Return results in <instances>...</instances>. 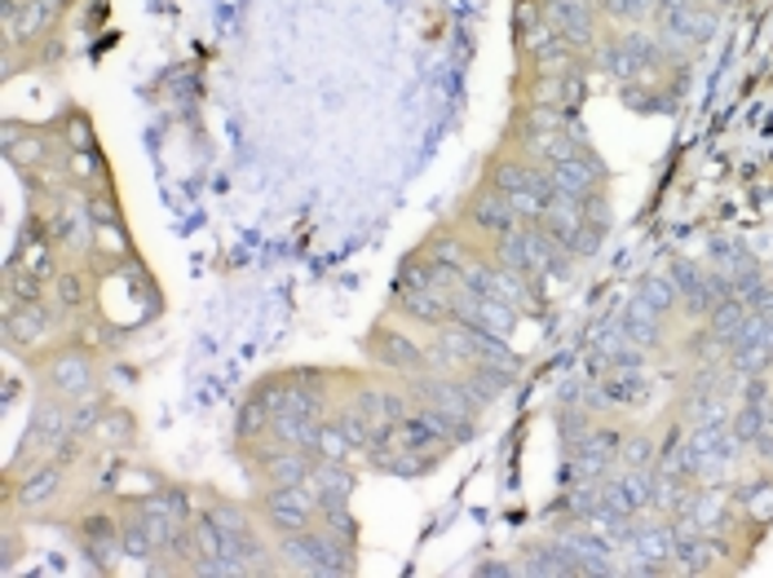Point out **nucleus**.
<instances>
[{
    "mask_svg": "<svg viewBox=\"0 0 773 578\" xmlns=\"http://www.w3.org/2000/svg\"><path fill=\"white\" fill-rule=\"evenodd\" d=\"M495 261L508 266V270H517V275H526L530 283H539L548 275H566L570 252L557 239H548L539 230V221H522L517 230H508L504 239H495Z\"/></svg>",
    "mask_w": 773,
    "mask_h": 578,
    "instance_id": "obj_1",
    "label": "nucleus"
},
{
    "mask_svg": "<svg viewBox=\"0 0 773 578\" xmlns=\"http://www.w3.org/2000/svg\"><path fill=\"white\" fill-rule=\"evenodd\" d=\"M279 561L297 575H319V578H346L354 575V548L337 544L319 522L310 530H297V535H279L275 544Z\"/></svg>",
    "mask_w": 773,
    "mask_h": 578,
    "instance_id": "obj_2",
    "label": "nucleus"
},
{
    "mask_svg": "<svg viewBox=\"0 0 773 578\" xmlns=\"http://www.w3.org/2000/svg\"><path fill=\"white\" fill-rule=\"evenodd\" d=\"M491 186L517 208L522 221H539L544 208L553 204V182H548V168L530 164V159H499L495 173H491Z\"/></svg>",
    "mask_w": 773,
    "mask_h": 578,
    "instance_id": "obj_3",
    "label": "nucleus"
},
{
    "mask_svg": "<svg viewBox=\"0 0 773 578\" xmlns=\"http://www.w3.org/2000/svg\"><path fill=\"white\" fill-rule=\"evenodd\" d=\"M40 380H44L49 393H58V398H66V402H80V398L97 393V362H93L89 349L62 344V349H53V353L44 358Z\"/></svg>",
    "mask_w": 773,
    "mask_h": 578,
    "instance_id": "obj_4",
    "label": "nucleus"
},
{
    "mask_svg": "<svg viewBox=\"0 0 773 578\" xmlns=\"http://www.w3.org/2000/svg\"><path fill=\"white\" fill-rule=\"evenodd\" d=\"M261 522L275 535L310 530L319 522V499H315V491L306 482L301 486H266V495H261Z\"/></svg>",
    "mask_w": 773,
    "mask_h": 578,
    "instance_id": "obj_5",
    "label": "nucleus"
},
{
    "mask_svg": "<svg viewBox=\"0 0 773 578\" xmlns=\"http://www.w3.org/2000/svg\"><path fill=\"white\" fill-rule=\"evenodd\" d=\"M411 402L415 406H433L442 415H455V420H477L482 415V402L468 393V384L455 375H442V371H420L411 375Z\"/></svg>",
    "mask_w": 773,
    "mask_h": 578,
    "instance_id": "obj_6",
    "label": "nucleus"
},
{
    "mask_svg": "<svg viewBox=\"0 0 773 578\" xmlns=\"http://www.w3.org/2000/svg\"><path fill=\"white\" fill-rule=\"evenodd\" d=\"M133 508H137L142 522L151 526V535H155V544H159V557H168L173 539L195 522V513H190V495H186V491H173V486H159V491L142 495Z\"/></svg>",
    "mask_w": 773,
    "mask_h": 578,
    "instance_id": "obj_7",
    "label": "nucleus"
},
{
    "mask_svg": "<svg viewBox=\"0 0 773 578\" xmlns=\"http://www.w3.org/2000/svg\"><path fill=\"white\" fill-rule=\"evenodd\" d=\"M40 221H44L49 239L58 244V252H75V257H84V252L93 248L97 226H93V217H89V204L66 199V190H53V204H49V213H44Z\"/></svg>",
    "mask_w": 773,
    "mask_h": 578,
    "instance_id": "obj_8",
    "label": "nucleus"
},
{
    "mask_svg": "<svg viewBox=\"0 0 773 578\" xmlns=\"http://www.w3.org/2000/svg\"><path fill=\"white\" fill-rule=\"evenodd\" d=\"M451 318H460V322H468V327H477V331H491V336H513V327H517V309L513 305H504V300H495V296H486V291L468 288V283H460V288L451 291Z\"/></svg>",
    "mask_w": 773,
    "mask_h": 578,
    "instance_id": "obj_9",
    "label": "nucleus"
},
{
    "mask_svg": "<svg viewBox=\"0 0 773 578\" xmlns=\"http://www.w3.org/2000/svg\"><path fill=\"white\" fill-rule=\"evenodd\" d=\"M62 309L49 300H27V305H4V344L9 349H40L58 327Z\"/></svg>",
    "mask_w": 773,
    "mask_h": 578,
    "instance_id": "obj_10",
    "label": "nucleus"
},
{
    "mask_svg": "<svg viewBox=\"0 0 773 578\" xmlns=\"http://www.w3.org/2000/svg\"><path fill=\"white\" fill-rule=\"evenodd\" d=\"M668 275L677 279L681 309L694 313V318H708V313L730 296V283H725L717 270H703V266H694V261H677Z\"/></svg>",
    "mask_w": 773,
    "mask_h": 578,
    "instance_id": "obj_11",
    "label": "nucleus"
},
{
    "mask_svg": "<svg viewBox=\"0 0 773 578\" xmlns=\"http://www.w3.org/2000/svg\"><path fill=\"white\" fill-rule=\"evenodd\" d=\"M368 349H372V362H381L385 371H398V375L429 371V349L415 336H406L402 327H377L372 340H368Z\"/></svg>",
    "mask_w": 773,
    "mask_h": 578,
    "instance_id": "obj_12",
    "label": "nucleus"
},
{
    "mask_svg": "<svg viewBox=\"0 0 773 578\" xmlns=\"http://www.w3.org/2000/svg\"><path fill=\"white\" fill-rule=\"evenodd\" d=\"M62 495H66V464H58V460L27 473V477H18V482H9V508H18V513H44Z\"/></svg>",
    "mask_w": 773,
    "mask_h": 578,
    "instance_id": "obj_13",
    "label": "nucleus"
},
{
    "mask_svg": "<svg viewBox=\"0 0 773 578\" xmlns=\"http://www.w3.org/2000/svg\"><path fill=\"white\" fill-rule=\"evenodd\" d=\"M75 539H80L84 561H89V566H97V570H111V566L124 557V544H120V522H115L111 513H89V517H80Z\"/></svg>",
    "mask_w": 773,
    "mask_h": 578,
    "instance_id": "obj_14",
    "label": "nucleus"
},
{
    "mask_svg": "<svg viewBox=\"0 0 773 578\" xmlns=\"http://www.w3.org/2000/svg\"><path fill=\"white\" fill-rule=\"evenodd\" d=\"M464 283L477 291H486V296H495V300H504V305H513V309H522V305H530V279L526 275H517V270H508V266H499V261H473V270L464 275Z\"/></svg>",
    "mask_w": 773,
    "mask_h": 578,
    "instance_id": "obj_15",
    "label": "nucleus"
},
{
    "mask_svg": "<svg viewBox=\"0 0 773 578\" xmlns=\"http://www.w3.org/2000/svg\"><path fill=\"white\" fill-rule=\"evenodd\" d=\"M393 309H398L406 322H420V327H433V331H437V327L451 318V291L393 283Z\"/></svg>",
    "mask_w": 773,
    "mask_h": 578,
    "instance_id": "obj_16",
    "label": "nucleus"
},
{
    "mask_svg": "<svg viewBox=\"0 0 773 578\" xmlns=\"http://www.w3.org/2000/svg\"><path fill=\"white\" fill-rule=\"evenodd\" d=\"M548 182H553V195H566V199H579V204H584V199H592L597 186H601V164H597L588 151H579V155L553 164V168H548Z\"/></svg>",
    "mask_w": 773,
    "mask_h": 578,
    "instance_id": "obj_17",
    "label": "nucleus"
},
{
    "mask_svg": "<svg viewBox=\"0 0 773 578\" xmlns=\"http://www.w3.org/2000/svg\"><path fill=\"white\" fill-rule=\"evenodd\" d=\"M632 557H637V575H663V566L677 557V535H672V522H655V526H637L632 535Z\"/></svg>",
    "mask_w": 773,
    "mask_h": 578,
    "instance_id": "obj_18",
    "label": "nucleus"
},
{
    "mask_svg": "<svg viewBox=\"0 0 773 578\" xmlns=\"http://www.w3.org/2000/svg\"><path fill=\"white\" fill-rule=\"evenodd\" d=\"M350 402H354V406H359V411H363L381 433H389V429H393V424L415 406L411 393H402V389H385V384H363Z\"/></svg>",
    "mask_w": 773,
    "mask_h": 578,
    "instance_id": "obj_19",
    "label": "nucleus"
},
{
    "mask_svg": "<svg viewBox=\"0 0 773 578\" xmlns=\"http://www.w3.org/2000/svg\"><path fill=\"white\" fill-rule=\"evenodd\" d=\"M49 155H53V142L40 133V128H22V124H4V159L13 164V168H22V173H35V168H44L49 164Z\"/></svg>",
    "mask_w": 773,
    "mask_h": 578,
    "instance_id": "obj_20",
    "label": "nucleus"
},
{
    "mask_svg": "<svg viewBox=\"0 0 773 578\" xmlns=\"http://www.w3.org/2000/svg\"><path fill=\"white\" fill-rule=\"evenodd\" d=\"M468 221H473V230H482L486 239H504L508 230H517V226H522L517 208H513V204H508V199H504L495 186L468 204Z\"/></svg>",
    "mask_w": 773,
    "mask_h": 578,
    "instance_id": "obj_21",
    "label": "nucleus"
},
{
    "mask_svg": "<svg viewBox=\"0 0 773 578\" xmlns=\"http://www.w3.org/2000/svg\"><path fill=\"white\" fill-rule=\"evenodd\" d=\"M164 486V477L155 473V468H146V464H133V460H111V473L102 477V491L106 495H120V499H142V495H151V491H159Z\"/></svg>",
    "mask_w": 773,
    "mask_h": 578,
    "instance_id": "obj_22",
    "label": "nucleus"
},
{
    "mask_svg": "<svg viewBox=\"0 0 773 578\" xmlns=\"http://www.w3.org/2000/svg\"><path fill=\"white\" fill-rule=\"evenodd\" d=\"M306 486L315 491V499H319V513H323V508H337V504H350V495H354V473H350V464H332V460H315V468H310V477H306Z\"/></svg>",
    "mask_w": 773,
    "mask_h": 578,
    "instance_id": "obj_23",
    "label": "nucleus"
},
{
    "mask_svg": "<svg viewBox=\"0 0 773 578\" xmlns=\"http://www.w3.org/2000/svg\"><path fill=\"white\" fill-rule=\"evenodd\" d=\"M584 226H588L584 204H579V199H566V195H553V204H548L544 217H539V230H544L548 239H557L566 252L575 248V239H579Z\"/></svg>",
    "mask_w": 773,
    "mask_h": 578,
    "instance_id": "obj_24",
    "label": "nucleus"
},
{
    "mask_svg": "<svg viewBox=\"0 0 773 578\" xmlns=\"http://www.w3.org/2000/svg\"><path fill=\"white\" fill-rule=\"evenodd\" d=\"M619 322H623L628 340H632V344H641V349H655V344L663 340V313H659V309H650L641 296H632V300L619 309Z\"/></svg>",
    "mask_w": 773,
    "mask_h": 578,
    "instance_id": "obj_25",
    "label": "nucleus"
},
{
    "mask_svg": "<svg viewBox=\"0 0 773 578\" xmlns=\"http://www.w3.org/2000/svg\"><path fill=\"white\" fill-rule=\"evenodd\" d=\"M460 380L468 384V393L482 402V411L486 406H495L504 393H508V384H513V371H504V367H491V362H468L464 371H460Z\"/></svg>",
    "mask_w": 773,
    "mask_h": 578,
    "instance_id": "obj_26",
    "label": "nucleus"
},
{
    "mask_svg": "<svg viewBox=\"0 0 773 578\" xmlns=\"http://www.w3.org/2000/svg\"><path fill=\"white\" fill-rule=\"evenodd\" d=\"M424 257H429V261H433L442 275H455L460 283H464V275H468V270H473V261H477V257H473V248H468L464 239H455V235H433V239H429V248H424Z\"/></svg>",
    "mask_w": 773,
    "mask_h": 578,
    "instance_id": "obj_27",
    "label": "nucleus"
},
{
    "mask_svg": "<svg viewBox=\"0 0 773 578\" xmlns=\"http://www.w3.org/2000/svg\"><path fill=\"white\" fill-rule=\"evenodd\" d=\"M748 318H752V305H748L743 296H734V291H730V296H725V300H721V305L708 313V331H712V336H717V340L730 349V344L743 336Z\"/></svg>",
    "mask_w": 773,
    "mask_h": 578,
    "instance_id": "obj_28",
    "label": "nucleus"
},
{
    "mask_svg": "<svg viewBox=\"0 0 773 578\" xmlns=\"http://www.w3.org/2000/svg\"><path fill=\"white\" fill-rule=\"evenodd\" d=\"M270 420H275V411H270L266 393H261V389H252V393L244 398L239 415H235V433H239V442H244V446H252V442L270 437Z\"/></svg>",
    "mask_w": 773,
    "mask_h": 578,
    "instance_id": "obj_29",
    "label": "nucleus"
},
{
    "mask_svg": "<svg viewBox=\"0 0 773 578\" xmlns=\"http://www.w3.org/2000/svg\"><path fill=\"white\" fill-rule=\"evenodd\" d=\"M597 380L606 384L615 411H619V406H641V402H646V367H615V371H606V375H597Z\"/></svg>",
    "mask_w": 773,
    "mask_h": 578,
    "instance_id": "obj_30",
    "label": "nucleus"
},
{
    "mask_svg": "<svg viewBox=\"0 0 773 578\" xmlns=\"http://www.w3.org/2000/svg\"><path fill=\"white\" fill-rule=\"evenodd\" d=\"M522 575H535V578H557V575H579L575 557L553 539V544H539L522 557Z\"/></svg>",
    "mask_w": 773,
    "mask_h": 578,
    "instance_id": "obj_31",
    "label": "nucleus"
},
{
    "mask_svg": "<svg viewBox=\"0 0 773 578\" xmlns=\"http://www.w3.org/2000/svg\"><path fill=\"white\" fill-rule=\"evenodd\" d=\"M120 544H124V557L133 561H155L159 557V544L151 535V526L142 522L137 508H128V517H120Z\"/></svg>",
    "mask_w": 773,
    "mask_h": 578,
    "instance_id": "obj_32",
    "label": "nucleus"
},
{
    "mask_svg": "<svg viewBox=\"0 0 773 578\" xmlns=\"http://www.w3.org/2000/svg\"><path fill=\"white\" fill-rule=\"evenodd\" d=\"M62 168H66V182L89 186V190L106 182V159L97 151H62Z\"/></svg>",
    "mask_w": 773,
    "mask_h": 578,
    "instance_id": "obj_33",
    "label": "nucleus"
},
{
    "mask_svg": "<svg viewBox=\"0 0 773 578\" xmlns=\"http://www.w3.org/2000/svg\"><path fill=\"white\" fill-rule=\"evenodd\" d=\"M773 420L770 406H752V402H739V411L730 415V433L739 437V446H756V437L765 433V424Z\"/></svg>",
    "mask_w": 773,
    "mask_h": 578,
    "instance_id": "obj_34",
    "label": "nucleus"
},
{
    "mask_svg": "<svg viewBox=\"0 0 773 578\" xmlns=\"http://www.w3.org/2000/svg\"><path fill=\"white\" fill-rule=\"evenodd\" d=\"M49 288H53V305H58L62 313H80V309L89 305V283H84V275H75V270H58Z\"/></svg>",
    "mask_w": 773,
    "mask_h": 578,
    "instance_id": "obj_35",
    "label": "nucleus"
},
{
    "mask_svg": "<svg viewBox=\"0 0 773 578\" xmlns=\"http://www.w3.org/2000/svg\"><path fill=\"white\" fill-rule=\"evenodd\" d=\"M350 455H354V446H350V437H346V429L328 415L323 424H319V442H315V460H332V464H350Z\"/></svg>",
    "mask_w": 773,
    "mask_h": 578,
    "instance_id": "obj_36",
    "label": "nucleus"
},
{
    "mask_svg": "<svg viewBox=\"0 0 773 578\" xmlns=\"http://www.w3.org/2000/svg\"><path fill=\"white\" fill-rule=\"evenodd\" d=\"M637 296H641L650 309H659V313L681 309V291H677V279H672V275H650V279H641Z\"/></svg>",
    "mask_w": 773,
    "mask_h": 578,
    "instance_id": "obj_37",
    "label": "nucleus"
},
{
    "mask_svg": "<svg viewBox=\"0 0 773 578\" xmlns=\"http://www.w3.org/2000/svg\"><path fill=\"white\" fill-rule=\"evenodd\" d=\"M133 437H137L133 415L120 411V406H111V411L102 415V424H97V442H102V446H128Z\"/></svg>",
    "mask_w": 773,
    "mask_h": 578,
    "instance_id": "obj_38",
    "label": "nucleus"
},
{
    "mask_svg": "<svg viewBox=\"0 0 773 578\" xmlns=\"http://www.w3.org/2000/svg\"><path fill=\"white\" fill-rule=\"evenodd\" d=\"M739 508L752 517V522H773V482H748L739 491Z\"/></svg>",
    "mask_w": 773,
    "mask_h": 578,
    "instance_id": "obj_39",
    "label": "nucleus"
},
{
    "mask_svg": "<svg viewBox=\"0 0 773 578\" xmlns=\"http://www.w3.org/2000/svg\"><path fill=\"white\" fill-rule=\"evenodd\" d=\"M102 415H106V406H102V398H97V393H89V398L71 402V437H80V442H84L89 433H97Z\"/></svg>",
    "mask_w": 773,
    "mask_h": 578,
    "instance_id": "obj_40",
    "label": "nucleus"
},
{
    "mask_svg": "<svg viewBox=\"0 0 773 578\" xmlns=\"http://www.w3.org/2000/svg\"><path fill=\"white\" fill-rule=\"evenodd\" d=\"M319 526L337 539V544H346V548H354V539H359V522H354V513H350V504H337V508H323L319 513Z\"/></svg>",
    "mask_w": 773,
    "mask_h": 578,
    "instance_id": "obj_41",
    "label": "nucleus"
},
{
    "mask_svg": "<svg viewBox=\"0 0 773 578\" xmlns=\"http://www.w3.org/2000/svg\"><path fill=\"white\" fill-rule=\"evenodd\" d=\"M27 300H44V279L31 270L9 266V283H4V305H27Z\"/></svg>",
    "mask_w": 773,
    "mask_h": 578,
    "instance_id": "obj_42",
    "label": "nucleus"
},
{
    "mask_svg": "<svg viewBox=\"0 0 773 578\" xmlns=\"http://www.w3.org/2000/svg\"><path fill=\"white\" fill-rule=\"evenodd\" d=\"M62 151H97L93 124H89L80 111H66V115H62Z\"/></svg>",
    "mask_w": 773,
    "mask_h": 578,
    "instance_id": "obj_43",
    "label": "nucleus"
},
{
    "mask_svg": "<svg viewBox=\"0 0 773 578\" xmlns=\"http://www.w3.org/2000/svg\"><path fill=\"white\" fill-rule=\"evenodd\" d=\"M659 451L650 437H623V451H619V468H655Z\"/></svg>",
    "mask_w": 773,
    "mask_h": 578,
    "instance_id": "obj_44",
    "label": "nucleus"
},
{
    "mask_svg": "<svg viewBox=\"0 0 773 578\" xmlns=\"http://www.w3.org/2000/svg\"><path fill=\"white\" fill-rule=\"evenodd\" d=\"M601 13L615 22H641L655 13V0H601Z\"/></svg>",
    "mask_w": 773,
    "mask_h": 578,
    "instance_id": "obj_45",
    "label": "nucleus"
},
{
    "mask_svg": "<svg viewBox=\"0 0 773 578\" xmlns=\"http://www.w3.org/2000/svg\"><path fill=\"white\" fill-rule=\"evenodd\" d=\"M84 204H89V217H93V226H115V221H120V204H115L111 195H102V190H89V195H84Z\"/></svg>",
    "mask_w": 773,
    "mask_h": 578,
    "instance_id": "obj_46",
    "label": "nucleus"
},
{
    "mask_svg": "<svg viewBox=\"0 0 773 578\" xmlns=\"http://www.w3.org/2000/svg\"><path fill=\"white\" fill-rule=\"evenodd\" d=\"M752 451H756V455H761V460H765V464L773 468V420L765 424V433L756 437V446H752Z\"/></svg>",
    "mask_w": 773,
    "mask_h": 578,
    "instance_id": "obj_47",
    "label": "nucleus"
},
{
    "mask_svg": "<svg viewBox=\"0 0 773 578\" xmlns=\"http://www.w3.org/2000/svg\"><path fill=\"white\" fill-rule=\"evenodd\" d=\"M477 575H495V578H504V575H513V570H508V566H499V561H495V566H477Z\"/></svg>",
    "mask_w": 773,
    "mask_h": 578,
    "instance_id": "obj_48",
    "label": "nucleus"
},
{
    "mask_svg": "<svg viewBox=\"0 0 773 578\" xmlns=\"http://www.w3.org/2000/svg\"><path fill=\"white\" fill-rule=\"evenodd\" d=\"M597 4H601V0H597Z\"/></svg>",
    "mask_w": 773,
    "mask_h": 578,
    "instance_id": "obj_49",
    "label": "nucleus"
}]
</instances>
